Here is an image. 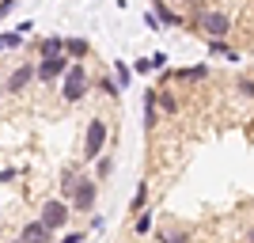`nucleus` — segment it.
Here are the masks:
<instances>
[{"instance_id": "obj_20", "label": "nucleus", "mask_w": 254, "mask_h": 243, "mask_svg": "<svg viewBox=\"0 0 254 243\" xmlns=\"http://www.w3.org/2000/svg\"><path fill=\"white\" fill-rule=\"evenodd\" d=\"M110 171H114V156H106V152H103V156L95 160V179H106Z\"/></svg>"}, {"instance_id": "obj_23", "label": "nucleus", "mask_w": 254, "mask_h": 243, "mask_svg": "<svg viewBox=\"0 0 254 243\" xmlns=\"http://www.w3.org/2000/svg\"><path fill=\"white\" fill-rule=\"evenodd\" d=\"M19 42H23V31H19V27L8 31V34H0V46H4V50H11V46H19Z\"/></svg>"}, {"instance_id": "obj_10", "label": "nucleus", "mask_w": 254, "mask_h": 243, "mask_svg": "<svg viewBox=\"0 0 254 243\" xmlns=\"http://www.w3.org/2000/svg\"><path fill=\"white\" fill-rule=\"evenodd\" d=\"M80 179H84V175H80V167H76V163H68V167L61 171V194H64V201H72V194H76V186H80Z\"/></svg>"}, {"instance_id": "obj_21", "label": "nucleus", "mask_w": 254, "mask_h": 243, "mask_svg": "<svg viewBox=\"0 0 254 243\" xmlns=\"http://www.w3.org/2000/svg\"><path fill=\"white\" fill-rule=\"evenodd\" d=\"M114 73H118V84H122V91H126L129 80H133V69H129L126 61H114Z\"/></svg>"}, {"instance_id": "obj_18", "label": "nucleus", "mask_w": 254, "mask_h": 243, "mask_svg": "<svg viewBox=\"0 0 254 243\" xmlns=\"http://www.w3.org/2000/svg\"><path fill=\"white\" fill-rule=\"evenodd\" d=\"M95 87L103 91V95H110V99H118V95H122V84H118V80H110V76H99V80H95Z\"/></svg>"}, {"instance_id": "obj_27", "label": "nucleus", "mask_w": 254, "mask_h": 243, "mask_svg": "<svg viewBox=\"0 0 254 243\" xmlns=\"http://www.w3.org/2000/svg\"><path fill=\"white\" fill-rule=\"evenodd\" d=\"M15 4H19V0H0V19H4V15H8V11L15 8Z\"/></svg>"}, {"instance_id": "obj_11", "label": "nucleus", "mask_w": 254, "mask_h": 243, "mask_svg": "<svg viewBox=\"0 0 254 243\" xmlns=\"http://www.w3.org/2000/svg\"><path fill=\"white\" fill-rule=\"evenodd\" d=\"M38 57H53V53H64V38L61 34H50V38H38Z\"/></svg>"}, {"instance_id": "obj_24", "label": "nucleus", "mask_w": 254, "mask_h": 243, "mask_svg": "<svg viewBox=\"0 0 254 243\" xmlns=\"http://www.w3.org/2000/svg\"><path fill=\"white\" fill-rule=\"evenodd\" d=\"M144 27H148V31H163V23H159L156 11H144Z\"/></svg>"}, {"instance_id": "obj_19", "label": "nucleus", "mask_w": 254, "mask_h": 243, "mask_svg": "<svg viewBox=\"0 0 254 243\" xmlns=\"http://www.w3.org/2000/svg\"><path fill=\"white\" fill-rule=\"evenodd\" d=\"M159 114H179V99L171 91H159Z\"/></svg>"}, {"instance_id": "obj_25", "label": "nucleus", "mask_w": 254, "mask_h": 243, "mask_svg": "<svg viewBox=\"0 0 254 243\" xmlns=\"http://www.w3.org/2000/svg\"><path fill=\"white\" fill-rule=\"evenodd\" d=\"M133 73H152V57H140V61H133Z\"/></svg>"}, {"instance_id": "obj_29", "label": "nucleus", "mask_w": 254, "mask_h": 243, "mask_svg": "<svg viewBox=\"0 0 254 243\" xmlns=\"http://www.w3.org/2000/svg\"><path fill=\"white\" fill-rule=\"evenodd\" d=\"M247 243H254V228H251V232H247Z\"/></svg>"}, {"instance_id": "obj_28", "label": "nucleus", "mask_w": 254, "mask_h": 243, "mask_svg": "<svg viewBox=\"0 0 254 243\" xmlns=\"http://www.w3.org/2000/svg\"><path fill=\"white\" fill-rule=\"evenodd\" d=\"M8 179H15V171H0V182H8Z\"/></svg>"}, {"instance_id": "obj_14", "label": "nucleus", "mask_w": 254, "mask_h": 243, "mask_svg": "<svg viewBox=\"0 0 254 243\" xmlns=\"http://www.w3.org/2000/svg\"><path fill=\"white\" fill-rule=\"evenodd\" d=\"M209 53H212V57H228V61H239V53H235L232 46L224 42V38H209Z\"/></svg>"}, {"instance_id": "obj_3", "label": "nucleus", "mask_w": 254, "mask_h": 243, "mask_svg": "<svg viewBox=\"0 0 254 243\" xmlns=\"http://www.w3.org/2000/svg\"><path fill=\"white\" fill-rule=\"evenodd\" d=\"M87 87H91L87 65L84 61H72V69H68L64 80H61V99H64V103H80V99L87 95Z\"/></svg>"}, {"instance_id": "obj_22", "label": "nucleus", "mask_w": 254, "mask_h": 243, "mask_svg": "<svg viewBox=\"0 0 254 243\" xmlns=\"http://www.w3.org/2000/svg\"><path fill=\"white\" fill-rule=\"evenodd\" d=\"M235 91L243 99H254V76H239V80H235Z\"/></svg>"}, {"instance_id": "obj_16", "label": "nucleus", "mask_w": 254, "mask_h": 243, "mask_svg": "<svg viewBox=\"0 0 254 243\" xmlns=\"http://www.w3.org/2000/svg\"><path fill=\"white\" fill-rule=\"evenodd\" d=\"M144 201H148V182H137V194L129 201V213H144Z\"/></svg>"}, {"instance_id": "obj_4", "label": "nucleus", "mask_w": 254, "mask_h": 243, "mask_svg": "<svg viewBox=\"0 0 254 243\" xmlns=\"http://www.w3.org/2000/svg\"><path fill=\"white\" fill-rule=\"evenodd\" d=\"M38 221H42L50 232H61L64 224L72 221V205H68L64 198H50V201L42 205V213H38Z\"/></svg>"}, {"instance_id": "obj_8", "label": "nucleus", "mask_w": 254, "mask_h": 243, "mask_svg": "<svg viewBox=\"0 0 254 243\" xmlns=\"http://www.w3.org/2000/svg\"><path fill=\"white\" fill-rule=\"evenodd\" d=\"M19 240H23V243H53V232L46 228L42 221H31V224H23Z\"/></svg>"}, {"instance_id": "obj_7", "label": "nucleus", "mask_w": 254, "mask_h": 243, "mask_svg": "<svg viewBox=\"0 0 254 243\" xmlns=\"http://www.w3.org/2000/svg\"><path fill=\"white\" fill-rule=\"evenodd\" d=\"M95 198H99V182L91 179V175H84L68 205H72V213H91V209H95Z\"/></svg>"}, {"instance_id": "obj_17", "label": "nucleus", "mask_w": 254, "mask_h": 243, "mask_svg": "<svg viewBox=\"0 0 254 243\" xmlns=\"http://www.w3.org/2000/svg\"><path fill=\"white\" fill-rule=\"evenodd\" d=\"M152 228H156V217H152V213H137V221H133V232H137V236H148Z\"/></svg>"}, {"instance_id": "obj_12", "label": "nucleus", "mask_w": 254, "mask_h": 243, "mask_svg": "<svg viewBox=\"0 0 254 243\" xmlns=\"http://www.w3.org/2000/svg\"><path fill=\"white\" fill-rule=\"evenodd\" d=\"M175 80H182V84H197V80H205L209 76V65H193V69H179V73H171Z\"/></svg>"}, {"instance_id": "obj_26", "label": "nucleus", "mask_w": 254, "mask_h": 243, "mask_svg": "<svg viewBox=\"0 0 254 243\" xmlns=\"http://www.w3.org/2000/svg\"><path fill=\"white\" fill-rule=\"evenodd\" d=\"M57 243H87V236L84 232H68L64 240H57Z\"/></svg>"}, {"instance_id": "obj_30", "label": "nucleus", "mask_w": 254, "mask_h": 243, "mask_svg": "<svg viewBox=\"0 0 254 243\" xmlns=\"http://www.w3.org/2000/svg\"><path fill=\"white\" fill-rule=\"evenodd\" d=\"M0 91H4V80H0Z\"/></svg>"}, {"instance_id": "obj_1", "label": "nucleus", "mask_w": 254, "mask_h": 243, "mask_svg": "<svg viewBox=\"0 0 254 243\" xmlns=\"http://www.w3.org/2000/svg\"><path fill=\"white\" fill-rule=\"evenodd\" d=\"M106 141H110V122H106V118H91L87 129H84V152H80V156H84L87 163L99 160L106 152Z\"/></svg>"}, {"instance_id": "obj_6", "label": "nucleus", "mask_w": 254, "mask_h": 243, "mask_svg": "<svg viewBox=\"0 0 254 243\" xmlns=\"http://www.w3.org/2000/svg\"><path fill=\"white\" fill-rule=\"evenodd\" d=\"M34 80H38V61H23V65H15V69L8 73L4 91H8V95H19V91H27Z\"/></svg>"}, {"instance_id": "obj_15", "label": "nucleus", "mask_w": 254, "mask_h": 243, "mask_svg": "<svg viewBox=\"0 0 254 243\" xmlns=\"http://www.w3.org/2000/svg\"><path fill=\"white\" fill-rule=\"evenodd\" d=\"M156 243H190V236L182 232V228H179V232H175V228H159V232H156Z\"/></svg>"}, {"instance_id": "obj_2", "label": "nucleus", "mask_w": 254, "mask_h": 243, "mask_svg": "<svg viewBox=\"0 0 254 243\" xmlns=\"http://www.w3.org/2000/svg\"><path fill=\"white\" fill-rule=\"evenodd\" d=\"M193 31H201L205 34V42L209 38H228L232 34V15L220 8H205L197 19H193Z\"/></svg>"}, {"instance_id": "obj_13", "label": "nucleus", "mask_w": 254, "mask_h": 243, "mask_svg": "<svg viewBox=\"0 0 254 243\" xmlns=\"http://www.w3.org/2000/svg\"><path fill=\"white\" fill-rule=\"evenodd\" d=\"M64 53L72 61H84L87 53H91V46H87V38H64Z\"/></svg>"}, {"instance_id": "obj_5", "label": "nucleus", "mask_w": 254, "mask_h": 243, "mask_svg": "<svg viewBox=\"0 0 254 243\" xmlns=\"http://www.w3.org/2000/svg\"><path fill=\"white\" fill-rule=\"evenodd\" d=\"M72 69V57L68 53H53V57H38V80L42 84H57L64 80V73Z\"/></svg>"}, {"instance_id": "obj_9", "label": "nucleus", "mask_w": 254, "mask_h": 243, "mask_svg": "<svg viewBox=\"0 0 254 243\" xmlns=\"http://www.w3.org/2000/svg\"><path fill=\"white\" fill-rule=\"evenodd\" d=\"M152 11L159 15V23H163V27H182V23H186V19L179 15V11H175V8L167 4V0H152Z\"/></svg>"}]
</instances>
